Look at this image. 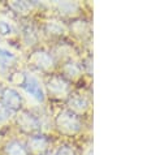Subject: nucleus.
I'll return each mask as SVG.
<instances>
[{
  "label": "nucleus",
  "mask_w": 147,
  "mask_h": 155,
  "mask_svg": "<svg viewBox=\"0 0 147 155\" xmlns=\"http://www.w3.org/2000/svg\"><path fill=\"white\" fill-rule=\"evenodd\" d=\"M44 31L51 37H61L67 33V28L57 20H48L44 24Z\"/></svg>",
  "instance_id": "9b49d317"
},
{
  "label": "nucleus",
  "mask_w": 147,
  "mask_h": 155,
  "mask_svg": "<svg viewBox=\"0 0 147 155\" xmlns=\"http://www.w3.org/2000/svg\"><path fill=\"white\" fill-rule=\"evenodd\" d=\"M29 63L41 72H51L55 68V59L50 52L44 50H37L31 54Z\"/></svg>",
  "instance_id": "39448f33"
},
{
  "label": "nucleus",
  "mask_w": 147,
  "mask_h": 155,
  "mask_svg": "<svg viewBox=\"0 0 147 155\" xmlns=\"http://www.w3.org/2000/svg\"><path fill=\"white\" fill-rule=\"evenodd\" d=\"M46 89L48 95L54 99H65L70 95L69 81L63 76H51L46 82Z\"/></svg>",
  "instance_id": "f03ea898"
},
{
  "label": "nucleus",
  "mask_w": 147,
  "mask_h": 155,
  "mask_svg": "<svg viewBox=\"0 0 147 155\" xmlns=\"http://www.w3.org/2000/svg\"><path fill=\"white\" fill-rule=\"evenodd\" d=\"M24 99L22 95L13 87H5L3 89L2 94H0V104L4 108L9 110L11 112H17L22 108Z\"/></svg>",
  "instance_id": "7ed1b4c3"
},
{
  "label": "nucleus",
  "mask_w": 147,
  "mask_h": 155,
  "mask_svg": "<svg viewBox=\"0 0 147 155\" xmlns=\"http://www.w3.org/2000/svg\"><path fill=\"white\" fill-rule=\"evenodd\" d=\"M17 127L21 129V132L26 133V134H37L41 130V121L35 115H33L29 111H22L20 112L16 119Z\"/></svg>",
  "instance_id": "20e7f679"
},
{
  "label": "nucleus",
  "mask_w": 147,
  "mask_h": 155,
  "mask_svg": "<svg viewBox=\"0 0 147 155\" xmlns=\"http://www.w3.org/2000/svg\"><path fill=\"white\" fill-rule=\"evenodd\" d=\"M83 155H93V149H91V146H89L87 150L83 153Z\"/></svg>",
  "instance_id": "412c9836"
},
{
  "label": "nucleus",
  "mask_w": 147,
  "mask_h": 155,
  "mask_svg": "<svg viewBox=\"0 0 147 155\" xmlns=\"http://www.w3.org/2000/svg\"><path fill=\"white\" fill-rule=\"evenodd\" d=\"M3 89H4V87H3V85H2V82H0V94H2V91H3Z\"/></svg>",
  "instance_id": "4be33fe9"
},
{
  "label": "nucleus",
  "mask_w": 147,
  "mask_h": 155,
  "mask_svg": "<svg viewBox=\"0 0 147 155\" xmlns=\"http://www.w3.org/2000/svg\"><path fill=\"white\" fill-rule=\"evenodd\" d=\"M25 146L29 155H44L48 151L50 140L43 134H33Z\"/></svg>",
  "instance_id": "423d86ee"
},
{
  "label": "nucleus",
  "mask_w": 147,
  "mask_h": 155,
  "mask_svg": "<svg viewBox=\"0 0 147 155\" xmlns=\"http://www.w3.org/2000/svg\"><path fill=\"white\" fill-rule=\"evenodd\" d=\"M55 155H76V153L70 146H61V147L55 153Z\"/></svg>",
  "instance_id": "aec40b11"
},
{
  "label": "nucleus",
  "mask_w": 147,
  "mask_h": 155,
  "mask_svg": "<svg viewBox=\"0 0 147 155\" xmlns=\"http://www.w3.org/2000/svg\"><path fill=\"white\" fill-rule=\"evenodd\" d=\"M25 80H26V74H25L24 72H15V73H12L9 77L11 84H13L16 86H21V87H22V85L25 84Z\"/></svg>",
  "instance_id": "a211bd4d"
},
{
  "label": "nucleus",
  "mask_w": 147,
  "mask_h": 155,
  "mask_svg": "<svg viewBox=\"0 0 147 155\" xmlns=\"http://www.w3.org/2000/svg\"><path fill=\"white\" fill-rule=\"evenodd\" d=\"M15 33L13 24L7 20H0V35L2 37H11Z\"/></svg>",
  "instance_id": "f3484780"
},
{
  "label": "nucleus",
  "mask_w": 147,
  "mask_h": 155,
  "mask_svg": "<svg viewBox=\"0 0 147 155\" xmlns=\"http://www.w3.org/2000/svg\"><path fill=\"white\" fill-rule=\"evenodd\" d=\"M4 154L5 155H29L26 146L21 143L20 141H11L5 145L4 149Z\"/></svg>",
  "instance_id": "ddd939ff"
},
{
  "label": "nucleus",
  "mask_w": 147,
  "mask_h": 155,
  "mask_svg": "<svg viewBox=\"0 0 147 155\" xmlns=\"http://www.w3.org/2000/svg\"><path fill=\"white\" fill-rule=\"evenodd\" d=\"M56 9L63 16H74L78 12V4L74 2H60L56 4Z\"/></svg>",
  "instance_id": "4468645a"
},
{
  "label": "nucleus",
  "mask_w": 147,
  "mask_h": 155,
  "mask_svg": "<svg viewBox=\"0 0 147 155\" xmlns=\"http://www.w3.org/2000/svg\"><path fill=\"white\" fill-rule=\"evenodd\" d=\"M24 41L26 45H34L38 41L37 30L33 26H26L24 29Z\"/></svg>",
  "instance_id": "dca6fc26"
},
{
  "label": "nucleus",
  "mask_w": 147,
  "mask_h": 155,
  "mask_svg": "<svg viewBox=\"0 0 147 155\" xmlns=\"http://www.w3.org/2000/svg\"><path fill=\"white\" fill-rule=\"evenodd\" d=\"M9 8L12 11H15L17 15L26 16L33 11L34 3H30V2H12V3H9Z\"/></svg>",
  "instance_id": "2eb2a0df"
},
{
  "label": "nucleus",
  "mask_w": 147,
  "mask_h": 155,
  "mask_svg": "<svg viewBox=\"0 0 147 155\" xmlns=\"http://www.w3.org/2000/svg\"><path fill=\"white\" fill-rule=\"evenodd\" d=\"M81 74H82V68L76 61L69 60L63 65V77L65 80H70V81L78 80Z\"/></svg>",
  "instance_id": "9d476101"
},
{
  "label": "nucleus",
  "mask_w": 147,
  "mask_h": 155,
  "mask_svg": "<svg viewBox=\"0 0 147 155\" xmlns=\"http://www.w3.org/2000/svg\"><path fill=\"white\" fill-rule=\"evenodd\" d=\"M68 106H69V111H72V112L76 115H80V114H83L87 111L89 101H87V98L81 95V94H76V95L69 97Z\"/></svg>",
  "instance_id": "6e6552de"
},
{
  "label": "nucleus",
  "mask_w": 147,
  "mask_h": 155,
  "mask_svg": "<svg viewBox=\"0 0 147 155\" xmlns=\"http://www.w3.org/2000/svg\"><path fill=\"white\" fill-rule=\"evenodd\" d=\"M22 89L29 95H31L34 99H37L38 102L44 101V90H43L38 78H35L34 76L26 74V80H25V84L22 85Z\"/></svg>",
  "instance_id": "0eeeda50"
},
{
  "label": "nucleus",
  "mask_w": 147,
  "mask_h": 155,
  "mask_svg": "<svg viewBox=\"0 0 147 155\" xmlns=\"http://www.w3.org/2000/svg\"><path fill=\"white\" fill-rule=\"evenodd\" d=\"M55 125L56 129L67 136H73L77 134L82 129V123L78 117V115L73 114L72 111L65 110L61 111L55 119Z\"/></svg>",
  "instance_id": "f257e3e1"
},
{
  "label": "nucleus",
  "mask_w": 147,
  "mask_h": 155,
  "mask_svg": "<svg viewBox=\"0 0 147 155\" xmlns=\"http://www.w3.org/2000/svg\"><path fill=\"white\" fill-rule=\"evenodd\" d=\"M12 115H13V112H11L9 110L4 108V107L0 104V129L7 125L8 121L12 119Z\"/></svg>",
  "instance_id": "6ab92c4d"
},
{
  "label": "nucleus",
  "mask_w": 147,
  "mask_h": 155,
  "mask_svg": "<svg viewBox=\"0 0 147 155\" xmlns=\"http://www.w3.org/2000/svg\"><path fill=\"white\" fill-rule=\"evenodd\" d=\"M70 31L80 39H85L90 35V26L86 21H74L70 26Z\"/></svg>",
  "instance_id": "f8f14e48"
},
{
  "label": "nucleus",
  "mask_w": 147,
  "mask_h": 155,
  "mask_svg": "<svg viewBox=\"0 0 147 155\" xmlns=\"http://www.w3.org/2000/svg\"><path fill=\"white\" fill-rule=\"evenodd\" d=\"M17 63V56L5 47L0 46V72L11 69Z\"/></svg>",
  "instance_id": "1a4fd4ad"
}]
</instances>
